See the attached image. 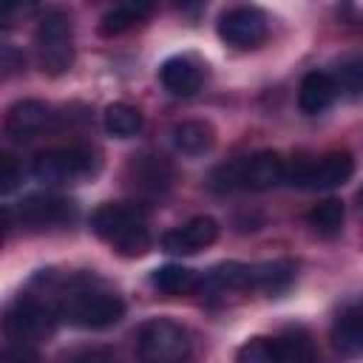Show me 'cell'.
Instances as JSON below:
<instances>
[{"label": "cell", "mask_w": 363, "mask_h": 363, "mask_svg": "<svg viewBox=\"0 0 363 363\" xmlns=\"http://www.w3.org/2000/svg\"><path fill=\"white\" fill-rule=\"evenodd\" d=\"M43 301L54 306L57 318L79 329H108L125 318V301L102 286L94 275L57 278Z\"/></svg>", "instance_id": "1"}, {"label": "cell", "mask_w": 363, "mask_h": 363, "mask_svg": "<svg viewBox=\"0 0 363 363\" xmlns=\"http://www.w3.org/2000/svg\"><path fill=\"white\" fill-rule=\"evenodd\" d=\"M91 230L122 258H139L150 250L147 213L136 201H105L91 213Z\"/></svg>", "instance_id": "2"}, {"label": "cell", "mask_w": 363, "mask_h": 363, "mask_svg": "<svg viewBox=\"0 0 363 363\" xmlns=\"http://www.w3.org/2000/svg\"><path fill=\"white\" fill-rule=\"evenodd\" d=\"M284 170H286V159L275 150H255L247 156H235L221 162L218 167H213L207 187L213 193H258V190H269L275 184L284 182Z\"/></svg>", "instance_id": "3"}, {"label": "cell", "mask_w": 363, "mask_h": 363, "mask_svg": "<svg viewBox=\"0 0 363 363\" xmlns=\"http://www.w3.org/2000/svg\"><path fill=\"white\" fill-rule=\"evenodd\" d=\"M190 332L170 318H150L136 329L139 363H190Z\"/></svg>", "instance_id": "4"}, {"label": "cell", "mask_w": 363, "mask_h": 363, "mask_svg": "<svg viewBox=\"0 0 363 363\" xmlns=\"http://www.w3.org/2000/svg\"><path fill=\"white\" fill-rule=\"evenodd\" d=\"M352 173H354V159L349 150H329L323 156L298 153L286 164L284 182L292 187H303V190H332V187L346 184Z\"/></svg>", "instance_id": "5"}, {"label": "cell", "mask_w": 363, "mask_h": 363, "mask_svg": "<svg viewBox=\"0 0 363 363\" xmlns=\"http://www.w3.org/2000/svg\"><path fill=\"white\" fill-rule=\"evenodd\" d=\"M34 54L48 77H60L74 65V26L65 11H45L34 28Z\"/></svg>", "instance_id": "6"}, {"label": "cell", "mask_w": 363, "mask_h": 363, "mask_svg": "<svg viewBox=\"0 0 363 363\" xmlns=\"http://www.w3.org/2000/svg\"><path fill=\"white\" fill-rule=\"evenodd\" d=\"M96 170V159L88 147H48L31 159V176L43 184H77Z\"/></svg>", "instance_id": "7"}, {"label": "cell", "mask_w": 363, "mask_h": 363, "mask_svg": "<svg viewBox=\"0 0 363 363\" xmlns=\"http://www.w3.org/2000/svg\"><path fill=\"white\" fill-rule=\"evenodd\" d=\"M57 323V312L48 301L34 298V295H20L9 312H6V335L9 343H40L45 337H51Z\"/></svg>", "instance_id": "8"}, {"label": "cell", "mask_w": 363, "mask_h": 363, "mask_svg": "<svg viewBox=\"0 0 363 363\" xmlns=\"http://www.w3.org/2000/svg\"><path fill=\"white\" fill-rule=\"evenodd\" d=\"M218 37L238 51H252L269 37V17L258 6H235L218 17Z\"/></svg>", "instance_id": "9"}, {"label": "cell", "mask_w": 363, "mask_h": 363, "mask_svg": "<svg viewBox=\"0 0 363 363\" xmlns=\"http://www.w3.org/2000/svg\"><path fill=\"white\" fill-rule=\"evenodd\" d=\"M14 213L20 227L51 230V227H65L77 218V201L57 193H31L14 207Z\"/></svg>", "instance_id": "10"}, {"label": "cell", "mask_w": 363, "mask_h": 363, "mask_svg": "<svg viewBox=\"0 0 363 363\" xmlns=\"http://www.w3.org/2000/svg\"><path fill=\"white\" fill-rule=\"evenodd\" d=\"M173 164L164 156L156 153H136L128 159L125 167V182L139 199H162L173 187Z\"/></svg>", "instance_id": "11"}, {"label": "cell", "mask_w": 363, "mask_h": 363, "mask_svg": "<svg viewBox=\"0 0 363 363\" xmlns=\"http://www.w3.org/2000/svg\"><path fill=\"white\" fill-rule=\"evenodd\" d=\"M216 238H218V221L213 216H193L184 224L167 230L159 238V244L170 255H196L199 250L216 244Z\"/></svg>", "instance_id": "12"}, {"label": "cell", "mask_w": 363, "mask_h": 363, "mask_svg": "<svg viewBox=\"0 0 363 363\" xmlns=\"http://www.w3.org/2000/svg\"><path fill=\"white\" fill-rule=\"evenodd\" d=\"M51 108L43 99H17L3 119V130L14 142H31L51 125Z\"/></svg>", "instance_id": "13"}, {"label": "cell", "mask_w": 363, "mask_h": 363, "mask_svg": "<svg viewBox=\"0 0 363 363\" xmlns=\"http://www.w3.org/2000/svg\"><path fill=\"white\" fill-rule=\"evenodd\" d=\"M159 79L173 96H193L204 82V68L190 54H173L159 65Z\"/></svg>", "instance_id": "14"}, {"label": "cell", "mask_w": 363, "mask_h": 363, "mask_svg": "<svg viewBox=\"0 0 363 363\" xmlns=\"http://www.w3.org/2000/svg\"><path fill=\"white\" fill-rule=\"evenodd\" d=\"M252 289V264H238L227 261L213 267L210 272L201 275L199 292L204 298H227L230 292H247Z\"/></svg>", "instance_id": "15"}, {"label": "cell", "mask_w": 363, "mask_h": 363, "mask_svg": "<svg viewBox=\"0 0 363 363\" xmlns=\"http://www.w3.org/2000/svg\"><path fill=\"white\" fill-rule=\"evenodd\" d=\"M337 99V85L326 71H309L298 88V105L306 116H318Z\"/></svg>", "instance_id": "16"}, {"label": "cell", "mask_w": 363, "mask_h": 363, "mask_svg": "<svg viewBox=\"0 0 363 363\" xmlns=\"http://www.w3.org/2000/svg\"><path fill=\"white\" fill-rule=\"evenodd\" d=\"M170 142L182 156H201L213 147L216 130L204 119H184L170 128Z\"/></svg>", "instance_id": "17"}, {"label": "cell", "mask_w": 363, "mask_h": 363, "mask_svg": "<svg viewBox=\"0 0 363 363\" xmlns=\"http://www.w3.org/2000/svg\"><path fill=\"white\" fill-rule=\"evenodd\" d=\"M298 275V264L289 258H275L264 264H252V289L264 295H281L292 286Z\"/></svg>", "instance_id": "18"}, {"label": "cell", "mask_w": 363, "mask_h": 363, "mask_svg": "<svg viewBox=\"0 0 363 363\" xmlns=\"http://www.w3.org/2000/svg\"><path fill=\"white\" fill-rule=\"evenodd\" d=\"M150 14H153V6H147V3H119L99 17L96 31H99V37H119V34H128L136 26H142Z\"/></svg>", "instance_id": "19"}, {"label": "cell", "mask_w": 363, "mask_h": 363, "mask_svg": "<svg viewBox=\"0 0 363 363\" xmlns=\"http://www.w3.org/2000/svg\"><path fill=\"white\" fill-rule=\"evenodd\" d=\"M199 284H201V275L182 264H164L150 272V286L164 295H190V292H199Z\"/></svg>", "instance_id": "20"}, {"label": "cell", "mask_w": 363, "mask_h": 363, "mask_svg": "<svg viewBox=\"0 0 363 363\" xmlns=\"http://www.w3.org/2000/svg\"><path fill=\"white\" fill-rule=\"evenodd\" d=\"M275 340L281 349V363H318L315 337L303 326H286Z\"/></svg>", "instance_id": "21"}, {"label": "cell", "mask_w": 363, "mask_h": 363, "mask_svg": "<svg viewBox=\"0 0 363 363\" xmlns=\"http://www.w3.org/2000/svg\"><path fill=\"white\" fill-rule=\"evenodd\" d=\"M332 340L340 352L357 354L363 352V301L349 306L332 326Z\"/></svg>", "instance_id": "22"}, {"label": "cell", "mask_w": 363, "mask_h": 363, "mask_svg": "<svg viewBox=\"0 0 363 363\" xmlns=\"http://www.w3.org/2000/svg\"><path fill=\"white\" fill-rule=\"evenodd\" d=\"M102 125L111 136L116 139H130L136 136L142 128H145V116L136 105H128V102H111L102 113Z\"/></svg>", "instance_id": "23"}, {"label": "cell", "mask_w": 363, "mask_h": 363, "mask_svg": "<svg viewBox=\"0 0 363 363\" xmlns=\"http://www.w3.org/2000/svg\"><path fill=\"white\" fill-rule=\"evenodd\" d=\"M343 218H346V210H343V201H337V199H326L306 213V224L320 238H335L343 230Z\"/></svg>", "instance_id": "24"}, {"label": "cell", "mask_w": 363, "mask_h": 363, "mask_svg": "<svg viewBox=\"0 0 363 363\" xmlns=\"http://www.w3.org/2000/svg\"><path fill=\"white\" fill-rule=\"evenodd\" d=\"M332 79H335V85H337V94L360 96V94H363V54L343 57V60L335 65Z\"/></svg>", "instance_id": "25"}, {"label": "cell", "mask_w": 363, "mask_h": 363, "mask_svg": "<svg viewBox=\"0 0 363 363\" xmlns=\"http://www.w3.org/2000/svg\"><path fill=\"white\" fill-rule=\"evenodd\" d=\"M235 363H281V349L275 337H250L238 346L235 352Z\"/></svg>", "instance_id": "26"}, {"label": "cell", "mask_w": 363, "mask_h": 363, "mask_svg": "<svg viewBox=\"0 0 363 363\" xmlns=\"http://www.w3.org/2000/svg\"><path fill=\"white\" fill-rule=\"evenodd\" d=\"M0 363H40V354L28 343H9L0 354Z\"/></svg>", "instance_id": "27"}, {"label": "cell", "mask_w": 363, "mask_h": 363, "mask_svg": "<svg viewBox=\"0 0 363 363\" xmlns=\"http://www.w3.org/2000/svg\"><path fill=\"white\" fill-rule=\"evenodd\" d=\"M20 179H23V170L17 167L14 156L3 153V156H0V190H3V193H11Z\"/></svg>", "instance_id": "28"}, {"label": "cell", "mask_w": 363, "mask_h": 363, "mask_svg": "<svg viewBox=\"0 0 363 363\" xmlns=\"http://www.w3.org/2000/svg\"><path fill=\"white\" fill-rule=\"evenodd\" d=\"M23 54L14 48V45H3V77H11L14 71L23 68Z\"/></svg>", "instance_id": "29"}, {"label": "cell", "mask_w": 363, "mask_h": 363, "mask_svg": "<svg viewBox=\"0 0 363 363\" xmlns=\"http://www.w3.org/2000/svg\"><path fill=\"white\" fill-rule=\"evenodd\" d=\"M357 210H360V213H363V187H360V190H357Z\"/></svg>", "instance_id": "30"}]
</instances>
